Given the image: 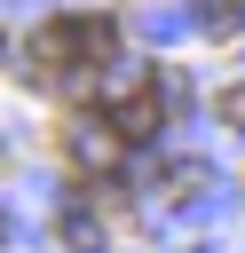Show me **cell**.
I'll use <instances>...</instances> for the list:
<instances>
[{"label":"cell","mask_w":245,"mask_h":253,"mask_svg":"<svg viewBox=\"0 0 245 253\" xmlns=\"http://www.w3.org/2000/svg\"><path fill=\"white\" fill-rule=\"evenodd\" d=\"M0 55H8V32H0Z\"/></svg>","instance_id":"8992f818"},{"label":"cell","mask_w":245,"mask_h":253,"mask_svg":"<svg viewBox=\"0 0 245 253\" xmlns=\"http://www.w3.org/2000/svg\"><path fill=\"white\" fill-rule=\"evenodd\" d=\"M198 24H205V32H237V24H245V0H205Z\"/></svg>","instance_id":"277c9868"},{"label":"cell","mask_w":245,"mask_h":253,"mask_svg":"<svg viewBox=\"0 0 245 253\" xmlns=\"http://www.w3.org/2000/svg\"><path fill=\"white\" fill-rule=\"evenodd\" d=\"M111 126H119V142H150V134H158V87H150V95H126V103L111 111Z\"/></svg>","instance_id":"6da1fadb"},{"label":"cell","mask_w":245,"mask_h":253,"mask_svg":"<svg viewBox=\"0 0 245 253\" xmlns=\"http://www.w3.org/2000/svg\"><path fill=\"white\" fill-rule=\"evenodd\" d=\"M221 119H229V126H245V87H221Z\"/></svg>","instance_id":"5b68a950"},{"label":"cell","mask_w":245,"mask_h":253,"mask_svg":"<svg viewBox=\"0 0 245 253\" xmlns=\"http://www.w3.org/2000/svg\"><path fill=\"white\" fill-rule=\"evenodd\" d=\"M71 158H79V166H111V158H119V126H95V119L71 126Z\"/></svg>","instance_id":"7a4b0ae2"},{"label":"cell","mask_w":245,"mask_h":253,"mask_svg":"<svg viewBox=\"0 0 245 253\" xmlns=\"http://www.w3.org/2000/svg\"><path fill=\"white\" fill-rule=\"evenodd\" d=\"M63 24H71V47L79 55H111V40H119L111 16H63Z\"/></svg>","instance_id":"3957f363"}]
</instances>
